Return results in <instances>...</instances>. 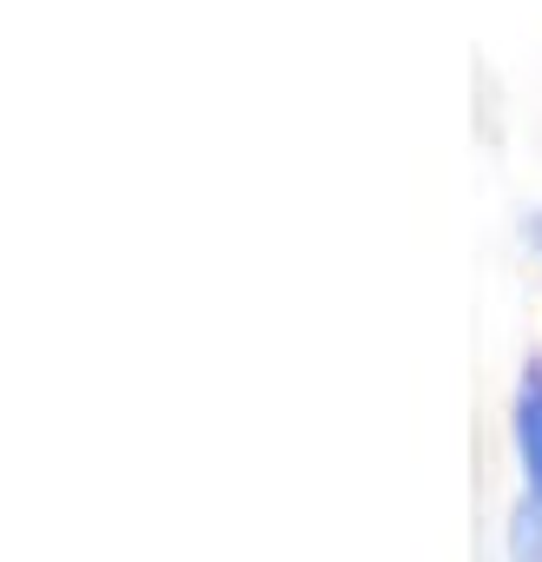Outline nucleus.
<instances>
[{
	"instance_id": "2",
	"label": "nucleus",
	"mask_w": 542,
	"mask_h": 562,
	"mask_svg": "<svg viewBox=\"0 0 542 562\" xmlns=\"http://www.w3.org/2000/svg\"><path fill=\"white\" fill-rule=\"evenodd\" d=\"M509 562H542V503L522 496L516 522H509Z\"/></svg>"
},
{
	"instance_id": "1",
	"label": "nucleus",
	"mask_w": 542,
	"mask_h": 562,
	"mask_svg": "<svg viewBox=\"0 0 542 562\" xmlns=\"http://www.w3.org/2000/svg\"><path fill=\"white\" fill-rule=\"evenodd\" d=\"M516 457H522V483H529L522 496L542 503V364H529L516 384Z\"/></svg>"
}]
</instances>
